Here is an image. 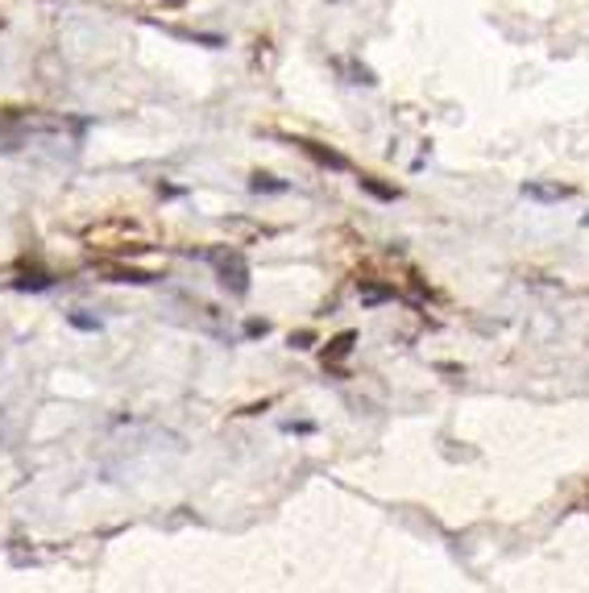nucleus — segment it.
Wrapping results in <instances>:
<instances>
[{
    "label": "nucleus",
    "instance_id": "1",
    "mask_svg": "<svg viewBox=\"0 0 589 593\" xmlns=\"http://www.w3.org/2000/svg\"><path fill=\"white\" fill-rule=\"evenodd\" d=\"M212 258L220 262V282L232 291H245V262L237 253H212Z\"/></svg>",
    "mask_w": 589,
    "mask_h": 593
},
{
    "label": "nucleus",
    "instance_id": "2",
    "mask_svg": "<svg viewBox=\"0 0 589 593\" xmlns=\"http://www.w3.org/2000/svg\"><path fill=\"white\" fill-rule=\"evenodd\" d=\"M523 195H531V199H569L573 191H569V187H536V182H527Z\"/></svg>",
    "mask_w": 589,
    "mask_h": 593
}]
</instances>
